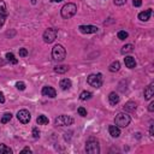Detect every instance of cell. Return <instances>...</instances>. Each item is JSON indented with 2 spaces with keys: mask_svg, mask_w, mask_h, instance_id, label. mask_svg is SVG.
Instances as JSON below:
<instances>
[{
  "mask_svg": "<svg viewBox=\"0 0 154 154\" xmlns=\"http://www.w3.org/2000/svg\"><path fill=\"white\" fill-rule=\"evenodd\" d=\"M132 4L135 7H140L142 5V0H132Z\"/></svg>",
  "mask_w": 154,
  "mask_h": 154,
  "instance_id": "d6a6232c",
  "label": "cell"
},
{
  "mask_svg": "<svg viewBox=\"0 0 154 154\" xmlns=\"http://www.w3.org/2000/svg\"><path fill=\"white\" fill-rule=\"evenodd\" d=\"M33 137H34V138H39V137H40V131H39L37 128H34V129H33Z\"/></svg>",
  "mask_w": 154,
  "mask_h": 154,
  "instance_id": "f546056e",
  "label": "cell"
},
{
  "mask_svg": "<svg viewBox=\"0 0 154 154\" xmlns=\"http://www.w3.org/2000/svg\"><path fill=\"white\" fill-rule=\"evenodd\" d=\"M68 70H69V66L68 65H57L54 68V71L57 74H65Z\"/></svg>",
  "mask_w": 154,
  "mask_h": 154,
  "instance_id": "ffe728a7",
  "label": "cell"
},
{
  "mask_svg": "<svg viewBox=\"0 0 154 154\" xmlns=\"http://www.w3.org/2000/svg\"><path fill=\"white\" fill-rule=\"evenodd\" d=\"M31 3H33V4L35 5V4H36V0H31Z\"/></svg>",
  "mask_w": 154,
  "mask_h": 154,
  "instance_id": "ab89813d",
  "label": "cell"
},
{
  "mask_svg": "<svg viewBox=\"0 0 154 154\" xmlns=\"http://www.w3.org/2000/svg\"><path fill=\"white\" fill-rule=\"evenodd\" d=\"M78 30L82 34H95V33H97L99 28L95 25H80Z\"/></svg>",
  "mask_w": 154,
  "mask_h": 154,
  "instance_id": "9c48e42d",
  "label": "cell"
},
{
  "mask_svg": "<svg viewBox=\"0 0 154 154\" xmlns=\"http://www.w3.org/2000/svg\"><path fill=\"white\" fill-rule=\"evenodd\" d=\"M150 15H152V9H148L146 11H142L138 13V19L142 22H147V21H149Z\"/></svg>",
  "mask_w": 154,
  "mask_h": 154,
  "instance_id": "7c38bea8",
  "label": "cell"
},
{
  "mask_svg": "<svg viewBox=\"0 0 154 154\" xmlns=\"http://www.w3.org/2000/svg\"><path fill=\"white\" fill-rule=\"evenodd\" d=\"M19 56L23 57V58L27 57V56H28V51H27L25 48H21V49H19Z\"/></svg>",
  "mask_w": 154,
  "mask_h": 154,
  "instance_id": "4dcf8cb0",
  "label": "cell"
},
{
  "mask_svg": "<svg viewBox=\"0 0 154 154\" xmlns=\"http://www.w3.org/2000/svg\"><path fill=\"white\" fill-rule=\"evenodd\" d=\"M0 15L7 16V9H6V4L4 0H0Z\"/></svg>",
  "mask_w": 154,
  "mask_h": 154,
  "instance_id": "603a6c76",
  "label": "cell"
},
{
  "mask_svg": "<svg viewBox=\"0 0 154 154\" xmlns=\"http://www.w3.org/2000/svg\"><path fill=\"white\" fill-rule=\"evenodd\" d=\"M0 154H12V149L6 144L1 143L0 144Z\"/></svg>",
  "mask_w": 154,
  "mask_h": 154,
  "instance_id": "d6986e66",
  "label": "cell"
},
{
  "mask_svg": "<svg viewBox=\"0 0 154 154\" xmlns=\"http://www.w3.org/2000/svg\"><path fill=\"white\" fill-rule=\"evenodd\" d=\"M130 122H131L130 116H129L128 113H124V112L118 113V115L116 116V118H115V123H116V125H117V126H121V128H125V126H128V125L130 124Z\"/></svg>",
  "mask_w": 154,
  "mask_h": 154,
  "instance_id": "3957f363",
  "label": "cell"
},
{
  "mask_svg": "<svg viewBox=\"0 0 154 154\" xmlns=\"http://www.w3.org/2000/svg\"><path fill=\"white\" fill-rule=\"evenodd\" d=\"M119 69H121V63H119L118 60L113 62V63L109 66V70H110L111 72H117V71H119Z\"/></svg>",
  "mask_w": 154,
  "mask_h": 154,
  "instance_id": "ac0fdd59",
  "label": "cell"
},
{
  "mask_svg": "<svg viewBox=\"0 0 154 154\" xmlns=\"http://www.w3.org/2000/svg\"><path fill=\"white\" fill-rule=\"evenodd\" d=\"M124 63H125V66L129 68V69H134V68L136 66V60H135V58L131 57V56L125 57V58H124Z\"/></svg>",
  "mask_w": 154,
  "mask_h": 154,
  "instance_id": "5bb4252c",
  "label": "cell"
},
{
  "mask_svg": "<svg viewBox=\"0 0 154 154\" xmlns=\"http://www.w3.org/2000/svg\"><path fill=\"white\" fill-rule=\"evenodd\" d=\"M86 152L89 154H99L100 153V147H99V142L94 138H90L89 141H87L86 144Z\"/></svg>",
  "mask_w": 154,
  "mask_h": 154,
  "instance_id": "52a82bcc",
  "label": "cell"
},
{
  "mask_svg": "<svg viewBox=\"0 0 154 154\" xmlns=\"http://www.w3.org/2000/svg\"><path fill=\"white\" fill-rule=\"evenodd\" d=\"M154 95V83H150L146 89H144V99L150 100Z\"/></svg>",
  "mask_w": 154,
  "mask_h": 154,
  "instance_id": "8fae6325",
  "label": "cell"
},
{
  "mask_svg": "<svg viewBox=\"0 0 154 154\" xmlns=\"http://www.w3.org/2000/svg\"><path fill=\"white\" fill-rule=\"evenodd\" d=\"M0 102H1V104H4L5 102V97H4V94L0 92Z\"/></svg>",
  "mask_w": 154,
  "mask_h": 154,
  "instance_id": "74e56055",
  "label": "cell"
},
{
  "mask_svg": "<svg viewBox=\"0 0 154 154\" xmlns=\"http://www.w3.org/2000/svg\"><path fill=\"white\" fill-rule=\"evenodd\" d=\"M66 57V51L62 45H56L52 49V58L54 62H63Z\"/></svg>",
  "mask_w": 154,
  "mask_h": 154,
  "instance_id": "7a4b0ae2",
  "label": "cell"
},
{
  "mask_svg": "<svg viewBox=\"0 0 154 154\" xmlns=\"http://www.w3.org/2000/svg\"><path fill=\"white\" fill-rule=\"evenodd\" d=\"M49 1H52V3H60V1H63V0H49Z\"/></svg>",
  "mask_w": 154,
  "mask_h": 154,
  "instance_id": "f35d334b",
  "label": "cell"
},
{
  "mask_svg": "<svg viewBox=\"0 0 154 154\" xmlns=\"http://www.w3.org/2000/svg\"><path fill=\"white\" fill-rule=\"evenodd\" d=\"M117 36H118V39H119V40H125V39H128L129 34H128L125 30H121V31H118Z\"/></svg>",
  "mask_w": 154,
  "mask_h": 154,
  "instance_id": "4316f807",
  "label": "cell"
},
{
  "mask_svg": "<svg viewBox=\"0 0 154 154\" xmlns=\"http://www.w3.org/2000/svg\"><path fill=\"white\" fill-rule=\"evenodd\" d=\"M148 111H149V112H153V111H154V101H152L150 104H149V106H148Z\"/></svg>",
  "mask_w": 154,
  "mask_h": 154,
  "instance_id": "d590c367",
  "label": "cell"
},
{
  "mask_svg": "<svg viewBox=\"0 0 154 154\" xmlns=\"http://www.w3.org/2000/svg\"><path fill=\"white\" fill-rule=\"evenodd\" d=\"M102 82H104V80H102V75L101 74H92L87 77V83L94 88H100L102 86Z\"/></svg>",
  "mask_w": 154,
  "mask_h": 154,
  "instance_id": "277c9868",
  "label": "cell"
},
{
  "mask_svg": "<svg viewBox=\"0 0 154 154\" xmlns=\"http://www.w3.org/2000/svg\"><path fill=\"white\" fill-rule=\"evenodd\" d=\"M136 107H137V105H136V102H134V101H128L126 104L124 105V110L126 112H134L136 110Z\"/></svg>",
  "mask_w": 154,
  "mask_h": 154,
  "instance_id": "e0dca14e",
  "label": "cell"
},
{
  "mask_svg": "<svg viewBox=\"0 0 154 154\" xmlns=\"http://www.w3.org/2000/svg\"><path fill=\"white\" fill-rule=\"evenodd\" d=\"M77 112H78V115H80L81 117H86V116H87V110H86L84 107H78Z\"/></svg>",
  "mask_w": 154,
  "mask_h": 154,
  "instance_id": "83f0119b",
  "label": "cell"
},
{
  "mask_svg": "<svg viewBox=\"0 0 154 154\" xmlns=\"http://www.w3.org/2000/svg\"><path fill=\"white\" fill-rule=\"evenodd\" d=\"M5 19H6V16H4V15H0V28H1V27L4 25Z\"/></svg>",
  "mask_w": 154,
  "mask_h": 154,
  "instance_id": "836d02e7",
  "label": "cell"
},
{
  "mask_svg": "<svg viewBox=\"0 0 154 154\" xmlns=\"http://www.w3.org/2000/svg\"><path fill=\"white\" fill-rule=\"evenodd\" d=\"M23 153H31V149H30L29 147H25V148H23V149L21 150V154H23Z\"/></svg>",
  "mask_w": 154,
  "mask_h": 154,
  "instance_id": "e575fe53",
  "label": "cell"
},
{
  "mask_svg": "<svg viewBox=\"0 0 154 154\" xmlns=\"http://www.w3.org/2000/svg\"><path fill=\"white\" fill-rule=\"evenodd\" d=\"M77 12V6L74 4V3H68L65 4L62 10H60V13H62V17L65 18V19H69L71 17H74Z\"/></svg>",
  "mask_w": 154,
  "mask_h": 154,
  "instance_id": "6da1fadb",
  "label": "cell"
},
{
  "mask_svg": "<svg viewBox=\"0 0 154 154\" xmlns=\"http://www.w3.org/2000/svg\"><path fill=\"white\" fill-rule=\"evenodd\" d=\"M59 86H60V88H62L63 90H69V89L72 87V82H71V80H69V78H63V80L60 81Z\"/></svg>",
  "mask_w": 154,
  "mask_h": 154,
  "instance_id": "2e32d148",
  "label": "cell"
},
{
  "mask_svg": "<svg viewBox=\"0 0 154 154\" xmlns=\"http://www.w3.org/2000/svg\"><path fill=\"white\" fill-rule=\"evenodd\" d=\"M92 96H93V94H92L90 92H87V90H84V92H82V93L80 94V99H81L82 101L88 100V99H90Z\"/></svg>",
  "mask_w": 154,
  "mask_h": 154,
  "instance_id": "cb8c5ba5",
  "label": "cell"
},
{
  "mask_svg": "<svg viewBox=\"0 0 154 154\" xmlns=\"http://www.w3.org/2000/svg\"><path fill=\"white\" fill-rule=\"evenodd\" d=\"M16 88L18 90H24L25 89V83L24 82H17L16 83Z\"/></svg>",
  "mask_w": 154,
  "mask_h": 154,
  "instance_id": "f1b7e54d",
  "label": "cell"
},
{
  "mask_svg": "<svg viewBox=\"0 0 154 154\" xmlns=\"http://www.w3.org/2000/svg\"><path fill=\"white\" fill-rule=\"evenodd\" d=\"M11 119H12V115L7 112V113H5V115L1 117V119H0V122H1L3 124H6V123H9Z\"/></svg>",
  "mask_w": 154,
  "mask_h": 154,
  "instance_id": "d4e9b609",
  "label": "cell"
},
{
  "mask_svg": "<svg viewBox=\"0 0 154 154\" xmlns=\"http://www.w3.org/2000/svg\"><path fill=\"white\" fill-rule=\"evenodd\" d=\"M41 93H42V95H43V96H48V97H56V96H57V92H56V89H54V88H52V87H49V86L43 87V88H42V90H41Z\"/></svg>",
  "mask_w": 154,
  "mask_h": 154,
  "instance_id": "30bf717a",
  "label": "cell"
},
{
  "mask_svg": "<svg viewBox=\"0 0 154 154\" xmlns=\"http://www.w3.org/2000/svg\"><path fill=\"white\" fill-rule=\"evenodd\" d=\"M119 100H121V97H119V95L116 93V92H112V93H110V95H109V101H110V104L111 105H117L118 102H119Z\"/></svg>",
  "mask_w": 154,
  "mask_h": 154,
  "instance_id": "9a60e30c",
  "label": "cell"
},
{
  "mask_svg": "<svg viewBox=\"0 0 154 154\" xmlns=\"http://www.w3.org/2000/svg\"><path fill=\"white\" fill-rule=\"evenodd\" d=\"M6 59L10 62V63H12V64H17L18 63V60L16 59V57L13 56V53H6Z\"/></svg>",
  "mask_w": 154,
  "mask_h": 154,
  "instance_id": "484cf974",
  "label": "cell"
},
{
  "mask_svg": "<svg viewBox=\"0 0 154 154\" xmlns=\"http://www.w3.org/2000/svg\"><path fill=\"white\" fill-rule=\"evenodd\" d=\"M36 123H37L39 125H46V124H48V118H47L46 116L41 115V116H39V117L36 118Z\"/></svg>",
  "mask_w": 154,
  "mask_h": 154,
  "instance_id": "44dd1931",
  "label": "cell"
},
{
  "mask_svg": "<svg viewBox=\"0 0 154 154\" xmlns=\"http://www.w3.org/2000/svg\"><path fill=\"white\" fill-rule=\"evenodd\" d=\"M113 3L117 5V6H122L126 3V0H113Z\"/></svg>",
  "mask_w": 154,
  "mask_h": 154,
  "instance_id": "1f68e13d",
  "label": "cell"
},
{
  "mask_svg": "<svg viewBox=\"0 0 154 154\" xmlns=\"http://www.w3.org/2000/svg\"><path fill=\"white\" fill-rule=\"evenodd\" d=\"M56 126H66V125H72L74 124V118L66 115H62L56 118L54 121Z\"/></svg>",
  "mask_w": 154,
  "mask_h": 154,
  "instance_id": "8992f818",
  "label": "cell"
},
{
  "mask_svg": "<svg viewBox=\"0 0 154 154\" xmlns=\"http://www.w3.org/2000/svg\"><path fill=\"white\" fill-rule=\"evenodd\" d=\"M57 35H58V30L57 29H53V28H48L45 30L43 35H42V39L46 43H52L56 39H57Z\"/></svg>",
  "mask_w": 154,
  "mask_h": 154,
  "instance_id": "5b68a950",
  "label": "cell"
},
{
  "mask_svg": "<svg viewBox=\"0 0 154 154\" xmlns=\"http://www.w3.org/2000/svg\"><path fill=\"white\" fill-rule=\"evenodd\" d=\"M149 134H150V136H153V135H154V125H153V123H150V128H149Z\"/></svg>",
  "mask_w": 154,
  "mask_h": 154,
  "instance_id": "8d00e7d4",
  "label": "cell"
},
{
  "mask_svg": "<svg viewBox=\"0 0 154 154\" xmlns=\"http://www.w3.org/2000/svg\"><path fill=\"white\" fill-rule=\"evenodd\" d=\"M109 132H110V135L112 136V137H119L121 136V129H119V126H117V125H110L109 126Z\"/></svg>",
  "mask_w": 154,
  "mask_h": 154,
  "instance_id": "4fadbf2b",
  "label": "cell"
},
{
  "mask_svg": "<svg viewBox=\"0 0 154 154\" xmlns=\"http://www.w3.org/2000/svg\"><path fill=\"white\" fill-rule=\"evenodd\" d=\"M30 118H31V116H30L29 111H27V110H21V111H18V113H17V119H18L21 123H23V124L29 123V122H30Z\"/></svg>",
  "mask_w": 154,
  "mask_h": 154,
  "instance_id": "ba28073f",
  "label": "cell"
},
{
  "mask_svg": "<svg viewBox=\"0 0 154 154\" xmlns=\"http://www.w3.org/2000/svg\"><path fill=\"white\" fill-rule=\"evenodd\" d=\"M132 51H134V46L129 43V45H125V46L122 47V51H121V52H122V54H126V53L132 52Z\"/></svg>",
  "mask_w": 154,
  "mask_h": 154,
  "instance_id": "7402d4cb",
  "label": "cell"
}]
</instances>
